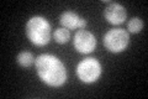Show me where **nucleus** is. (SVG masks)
I'll return each instance as SVG.
<instances>
[{
    "label": "nucleus",
    "mask_w": 148,
    "mask_h": 99,
    "mask_svg": "<svg viewBox=\"0 0 148 99\" xmlns=\"http://www.w3.org/2000/svg\"><path fill=\"white\" fill-rule=\"evenodd\" d=\"M35 67L41 81L49 87H61L67 82V68L53 55H41L35 61Z\"/></svg>",
    "instance_id": "1"
},
{
    "label": "nucleus",
    "mask_w": 148,
    "mask_h": 99,
    "mask_svg": "<svg viewBox=\"0 0 148 99\" xmlns=\"http://www.w3.org/2000/svg\"><path fill=\"white\" fill-rule=\"evenodd\" d=\"M51 24L42 16H34L26 22L25 32L31 44L37 47L46 46L51 41Z\"/></svg>",
    "instance_id": "2"
},
{
    "label": "nucleus",
    "mask_w": 148,
    "mask_h": 99,
    "mask_svg": "<svg viewBox=\"0 0 148 99\" xmlns=\"http://www.w3.org/2000/svg\"><path fill=\"white\" fill-rule=\"evenodd\" d=\"M130 44V35L123 29L109 30L104 35V46L109 52L120 53L127 48Z\"/></svg>",
    "instance_id": "3"
},
{
    "label": "nucleus",
    "mask_w": 148,
    "mask_h": 99,
    "mask_svg": "<svg viewBox=\"0 0 148 99\" xmlns=\"http://www.w3.org/2000/svg\"><path fill=\"white\" fill-rule=\"evenodd\" d=\"M101 64L96 58H85L78 64L77 67V76L84 83H94L101 76Z\"/></svg>",
    "instance_id": "4"
},
{
    "label": "nucleus",
    "mask_w": 148,
    "mask_h": 99,
    "mask_svg": "<svg viewBox=\"0 0 148 99\" xmlns=\"http://www.w3.org/2000/svg\"><path fill=\"white\" fill-rule=\"evenodd\" d=\"M73 46L79 53H83V55L90 53L96 47V39L90 31L83 29L74 35Z\"/></svg>",
    "instance_id": "5"
},
{
    "label": "nucleus",
    "mask_w": 148,
    "mask_h": 99,
    "mask_svg": "<svg viewBox=\"0 0 148 99\" xmlns=\"http://www.w3.org/2000/svg\"><path fill=\"white\" fill-rule=\"evenodd\" d=\"M104 17L111 25H121L127 17V12L121 4L119 3H109L104 9Z\"/></svg>",
    "instance_id": "6"
},
{
    "label": "nucleus",
    "mask_w": 148,
    "mask_h": 99,
    "mask_svg": "<svg viewBox=\"0 0 148 99\" xmlns=\"http://www.w3.org/2000/svg\"><path fill=\"white\" fill-rule=\"evenodd\" d=\"M59 22L61 25L67 30H74V29H85L86 26V20L84 17H80L77 12L67 10L62 12L61 17H59Z\"/></svg>",
    "instance_id": "7"
},
{
    "label": "nucleus",
    "mask_w": 148,
    "mask_h": 99,
    "mask_svg": "<svg viewBox=\"0 0 148 99\" xmlns=\"http://www.w3.org/2000/svg\"><path fill=\"white\" fill-rule=\"evenodd\" d=\"M17 63L21 66V67H31L32 64L35 63V57H34V55H32L31 52H27V51H22V52H20L17 55Z\"/></svg>",
    "instance_id": "8"
},
{
    "label": "nucleus",
    "mask_w": 148,
    "mask_h": 99,
    "mask_svg": "<svg viewBox=\"0 0 148 99\" xmlns=\"http://www.w3.org/2000/svg\"><path fill=\"white\" fill-rule=\"evenodd\" d=\"M53 37H54V41L57 42V44L64 45L69 41V39H71V32H69V30L64 29V27H59V29H57L54 31Z\"/></svg>",
    "instance_id": "9"
},
{
    "label": "nucleus",
    "mask_w": 148,
    "mask_h": 99,
    "mask_svg": "<svg viewBox=\"0 0 148 99\" xmlns=\"http://www.w3.org/2000/svg\"><path fill=\"white\" fill-rule=\"evenodd\" d=\"M143 29V21L140 17H132L127 24V30L131 34H138Z\"/></svg>",
    "instance_id": "10"
}]
</instances>
